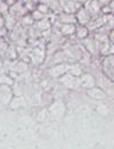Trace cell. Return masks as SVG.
I'll use <instances>...</instances> for the list:
<instances>
[{"instance_id": "cell-1", "label": "cell", "mask_w": 114, "mask_h": 149, "mask_svg": "<svg viewBox=\"0 0 114 149\" xmlns=\"http://www.w3.org/2000/svg\"><path fill=\"white\" fill-rule=\"evenodd\" d=\"M76 21H79L81 24L88 23L89 21H90V14H89L88 9H85V8L79 9L78 13H76Z\"/></svg>"}, {"instance_id": "cell-2", "label": "cell", "mask_w": 114, "mask_h": 149, "mask_svg": "<svg viewBox=\"0 0 114 149\" xmlns=\"http://www.w3.org/2000/svg\"><path fill=\"white\" fill-rule=\"evenodd\" d=\"M76 37L80 38V39H85V38L88 37V29L86 27V26H83V25H80V26H78L76 29Z\"/></svg>"}, {"instance_id": "cell-3", "label": "cell", "mask_w": 114, "mask_h": 149, "mask_svg": "<svg viewBox=\"0 0 114 149\" xmlns=\"http://www.w3.org/2000/svg\"><path fill=\"white\" fill-rule=\"evenodd\" d=\"M62 32L64 34H73L76 33V26L74 24H64L62 26Z\"/></svg>"}]
</instances>
